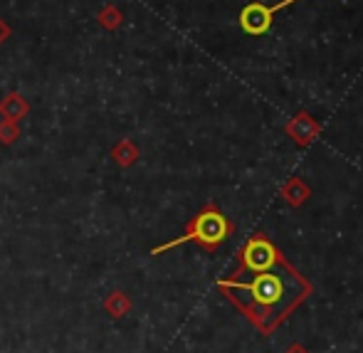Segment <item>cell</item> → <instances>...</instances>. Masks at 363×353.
I'll return each mask as SVG.
<instances>
[{
    "label": "cell",
    "instance_id": "9",
    "mask_svg": "<svg viewBox=\"0 0 363 353\" xmlns=\"http://www.w3.org/2000/svg\"><path fill=\"white\" fill-rule=\"evenodd\" d=\"M99 20L106 25V28H114V25L119 23V15H116V10H114V8H106L104 13L99 15Z\"/></svg>",
    "mask_w": 363,
    "mask_h": 353
},
{
    "label": "cell",
    "instance_id": "8",
    "mask_svg": "<svg viewBox=\"0 0 363 353\" xmlns=\"http://www.w3.org/2000/svg\"><path fill=\"white\" fill-rule=\"evenodd\" d=\"M15 139H18V121L3 119V124H0V141H3V143H13Z\"/></svg>",
    "mask_w": 363,
    "mask_h": 353
},
{
    "label": "cell",
    "instance_id": "5",
    "mask_svg": "<svg viewBox=\"0 0 363 353\" xmlns=\"http://www.w3.org/2000/svg\"><path fill=\"white\" fill-rule=\"evenodd\" d=\"M0 114H3V119H8V121L23 119V116L28 114V101L13 91V94H8L3 101H0Z\"/></svg>",
    "mask_w": 363,
    "mask_h": 353
},
{
    "label": "cell",
    "instance_id": "11",
    "mask_svg": "<svg viewBox=\"0 0 363 353\" xmlns=\"http://www.w3.org/2000/svg\"><path fill=\"white\" fill-rule=\"evenodd\" d=\"M291 353H304V351H301V349H291Z\"/></svg>",
    "mask_w": 363,
    "mask_h": 353
},
{
    "label": "cell",
    "instance_id": "1",
    "mask_svg": "<svg viewBox=\"0 0 363 353\" xmlns=\"http://www.w3.org/2000/svg\"><path fill=\"white\" fill-rule=\"evenodd\" d=\"M218 286L262 331L274 329L309 294V284L284 259L264 272L238 274V279H223Z\"/></svg>",
    "mask_w": 363,
    "mask_h": 353
},
{
    "label": "cell",
    "instance_id": "2",
    "mask_svg": "<svg viewBox=\"0 0 363 353\" xmlns=\"http://www.w3.org/2000/svg\"><path fill=\"white\" fill-rule=\"evenodd\" d=\"M230 232H233V223H230V220L225 218L218 208L208 206L206 211H201L196 218L191 220V223H188L186 232H183L181 237L153 247L151 254L168 252L171 247H178V245H183V242H198L201 247H206V250H216L220 242H225V240L230 237Z\"/></svg>",
    "mask_w": 363,
    "mask_h": 353
},
{
    "label": "cell",
    "instance_id": "10",
    "mask_svg": "<svg viewBox=\"0 0 363 353\" xmlns=\"http://www.w3.org/2000/svg\"><path fill=\"white\" fill-rule=\"evenodd\" d=\"M8 38H10V28L3 23V20H0V43H5Z\"/></svg>",
    "mask_w": 363,
    "mask_h": 353
},
{
    "label": "cell",
    "instance_id": "6",
    "mask_svg": "<svg viewBox=\"0 0 363 353\" xmlns=\"http://www.w3.org/2000/svg\"><path fill=\"white\" fill-rule=\"evenodd\" d=\"M104 311L109 316H114V319H121V316H126L131 311L129 294H124V291H111V294L104 299Z\"/></svg>",
    "mask_w": 363,
    "mask_h": 353
},
{
    "label": "cell",
    "instance_id": "4",
    "mask_svg": "<svg viewBox=\"0 0 363 353\" xmlns=\"http://www.w3.org/2000/svg\"><path fill=\"white\" fill-rule=\"evenodd\" d=\"M291 3H296V0H282V3L272 5V8H267L262 3H252L240 13V25H242V30L247 35H264L269 30V25H272V15Z\"/></svg>",
    "mask_w": 363,
    "mask_h": 353
},
{
    "label": "cell",
    "instance_id": "3",
    "mask_svg": "<svg viewBox=\"0 0 363 353\" xmlns=\"http://www.w3.org/2000/svg\"><path fill=\"white\" fill-rule=\"evenodd\" d=\"M282 262V254L277 252L272 242H267L264 237H252L242 250V272L240 274H257L264 269L274 267Z\"/></svg>",
    "mask_w": 363,
    "mask_h": 353
},
{
    "label": "cell",
    "instance_id": "7",
    "mask_svg": "<svg viewBox=\"0 0 363 353\" xmlns=\"http://www.w3.org/2000/svg\"><path fill=\"white\" fill-rule=\"evenodd\" d=\"M114 158H116V163L119 166H131V163L139 158V151H136V146L131 141H121L119 146L114 148Z\"/></svg>",
    "mask_w": 363,
    "mask_h": 353
}]
</instances>
